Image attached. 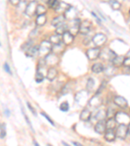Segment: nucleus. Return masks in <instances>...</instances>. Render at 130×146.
<instances>
[{"label":"nucleus","instance_id":"864d4df0","mask_svg":"<svg viewBox=\"0 0 130 146\" xmlns=\"http://www.w3.org/2000/svg\"><path fill=\"white\" fill-rule=\"evenodd\" d=\"M73 144L75 145H77V146H81L82 144H81L80 143H78V142H73Z\"/></svg>","mask_w":130,"mask_h":146},{"label":"nucleus","instance_id":"a878e982","mask_svg":"<svg viewBox=\"0 0 130 146\" xmlns=\"http://www.w3.org/2000/svg\"><path fill=\"white\" fill-rule=\"evenodd\" d=\"M75 86V82L73 81L68 82L67 84H65V86L63 87L62 90H61V93L63 94H67L68 93L72 92L74 90Z\"/></svg>","mask_w":130,"mask_h":146},{"label":"nucleus","instance_id":"412c9836","mask_svg":"<svg viewBox=\"0 0 130 146\" xmlns=\"http://www.w3.org/2000/svg\"><path fill=\"white\" fill-rule=\"evenodd\" d=\"M116 138H117V135H116V133H115L113 130L107 129V131L104 134V138L107 142H113V141L115 140Z\"/></svg>","mask_w":130,"mask_h":146},{"label":"nucleus","instance_id":"3c124183","mask_svg":"<svg viewBox=\"0 0 130 146\" xmlns=\"http://www.w3.org/2000/svg\"><path fill=\"white\" fill-rule=\"evenodd\" d=\"M5 115L7 117H9V116H10V111L8 109H6L5 110Z\"/></svg>","mask_w":130,"mask_h":146},{"label":"nucleus","instance_id":"13d9d810","mask_svg":"<svg viewBox=\"0 0 130 146\" xmlns=\"http://www.w3.org/2000/svg\"><path fill=\"white\" fill-rule=\"evenodd\" d=\"M21 1H22V2H25V3H26V2L30 1V0H21Z\"/></svg>","mask_w":130,"mask_h":146},{"label":"nucleus","instance_id":"393cba45","mask_svg":"<svg viewBox=\"0 0 130 146\" xmlns=\"http://www.w3.org/2000/svg\"><path fill=\"white\" fill-rule=\"evenodd\" d=\"M117 120L115 119V117H109L106 121V127L107 129H111V130H114L115 129L117 128Z\"/></svg>","mask_w":130,"mask_h":146},{"label":"nucleus","instance_id":"dca6fc26","mask_svg":"<svg viewBox=\"0 0 130 146\" xmlns=\"http://www.w3.org/2000/svg\"><path fill=\"white\" fill-rule=\"evenodd\" d=\"M58 75V71L55 67H50L47 70L46 78L49 81H53Z\"/></svg>","mask_w":130,"mask_h":146},{"label":"nucleus","instance_id":"a18cd8bd","mask_svg":"<svg viewBox=\"0 0 130 146\" xmlns=\"http://www.w3.org/2000/svg\"><path fill=\"white\" fill-rule=\"evenodd\" d=\"M27 107H28V108H29V109L31 110V112L33 114V115H35V116H37V112H36V110H35V109L33 107H32L31 105V104L29 103H27Z\"/></svg>","mask_w":130,"mask_h":146},{"label":"nucleus","instance_id":"6ab92c4d","mask_svg":"<svg viewBox=\"0 0 130 146\" xmlns=\"http://www.w3.org/2000/svg\"><path fill=\"white\" fill-rule=\"evenodd\" d=\"M76 10L72 6H71V7L67 11H66L64 13V15H65L66 19L69 20H72L76 18Z\"/></svg>","mask_w":130,"mask_h":146},{"label":"nucleus","instance_id":"c9c22d12","mask_svg":"<svg viewBox=\"0 0 130 146\" xmlns=\"http://www.w3.org/2000/svg\"><path fill=\"white\" fill-rule=\"evenodd\" d=\"M44 79V75L43 74V73L39 71H37V74H35V81H36L38 83H40L43 81V80Z\"/></svg>","mask_w":130,"mask_h":146},{"label":"nucleus","instance_id":"e2e57ef3","mask_svg":"<svg viewBox=\"0 0 130 146\" xmlns=\"http://www.w3.org/2000/svg\"><path fill=\"white\" fill-rule=\"evenodd\" d=\"M129 15H130V9H129Z\"/></svg>","mask_w":130,"mask_h":146},{"label":"nucleus","instance_id":"473e14b6","mask_svg":"<svg viewBox=\"0 0 130 146\" xmlns=\"http://www.w3.org/2000/svg\"><path fill=\"white\" fill-rule=\"evenodd\" d=\"M60 2V0H49L47 4H48L49 8L53 9V10H55L58 7Z\"/></svg>","mask_w":130,"mask_h":146},{"label":"nucleus","instance_id":"bf43d9fd","mask_svg":"<svg viewBox=\"0 0 130 146\" xmlns=\"http://www.w3.org/2000/svg\"><path fill=\"white\" fill-rule=\"evenodd\" d=\"M63 144H65V145H68V144H67V143H65V142H63Z\"/></svg>","mask_w":130,"mask_h":146},{"label":"nucleus","instance_id":"5701e85b","mask_svg":"<svg viewBox=\"0 0 130 146\" xmlns=\"http://www.w3.org/2000/svg\"><path fill=\"white\" fill-rule=\"evenodd\" d=\"M71 7V5L69 4L64 1H61L58 7L55 9V11L58 13H65L66 11H67L68 9Z\"/></svg>","mask_w":130,"mask_h":146},{"label":"nucleus","instance_id":"a211bd4d","mask_svg":"<svg viewBox=\"0 0 130 146\" xmlns=\"http://www.w3.org/2000/svg\"><path fill=\"white\" fill-rule=\"evenodd\" d=\"M66 20H67V19H66L65 15H61L58 16L57 17L54 18L53 20H52L51 21L52 26L54 27H57L58 26H59V25L63 24Z\"/></svg>","mask_w":130,"mask_h":146},{"label":"nucleus","instance_id":"f257e3e1","mask_svg":"<svg viewBox=\"0 0 130 146\" xmlns=\"http://www.w3.org/2000/svg\"><path fill=\"white\" fill-rule=\"evenodd\" d=\"M51 49L52 46L50 42L46 40L42 41L39 45V56H41V58H44L51 52Z\"/></svg>","mask_w":130,"mask_h":146},{"label":"nucleus","instance_id":"603ef678","mask_svg":"<svg viewBox=\"0 0 130 146\" xmlns=\"http://www.w3.org/2000/svg\"><path fill=\"white\" fill-rule=\"evenodd\" d=\"M92 14H93V15H94V17H95L96 19H97V20H98V22H101V20H100V18H99L98 17V16H97V15H95V14H94V13H92Z\"/></svg>","mask_w":130,"mask_h":146},{"label":"nucleus","instance_id":"ddd939ff","mask_svg":"<svg viewBox=\"0 0 130 146\" xmlns=\"http://www.w3.org/2000/svg\"><path fill=\"white\" fill-rule=\"evenodd\" d=\"M92 27V23L89 20H84L81 23L79 33L83 35H87L90 32Z\"/></svg>","mask_w":130,"mask_h":146},{"label":"nucleus","instance_id":"79ce46f5","mask_svg":"<svg viewBox=\"0 0 130 146\" xmlns=\"http://www.w3.org/2000/svg\"><path fill=\"white\" fill-rule=\"evenodd\" d=\"M107 117L108 118H109V117H112L115 116L116 113L115 112V109H113L111 107H109L108 109H107Z\"/></svg>","mask_w":130,"mask_h":146},{"label":"nucleus","instance_id":"7ed1b4c3","mask_svg":"<svg viewBox=\"0 0 130 146\" xmlns=\"http://www.w3.org/2000/svg\"><path fill=\"white\" fill-rule=\"evenodd\" d=\"M81 23V21L79 18H75L72 20H70L69 23L68 24V31L74 36H76L78 33H79V27Z\"/></svg>","mask_w":130,"mask_h":146},{"label":"nucleus","instance_id":"c85d7f7f","mask_svg":"<svg viewBox=\"0 0 130 146\" xmlns=\"http://www.w3.org/2000/svg\"><path fill=\"white\" fill-rule=\"evenodd\" d=\"M47 21V18L46 16V15H39L37 16V18L36 19V25L37 26L39 27H42L46 24Z\"/></svg>","mask_w":130,"mask_h":146},{"label":"nucleus","instance_id":"bb28decb","mask_svg":"<svg viewBox=\"0 0 130 146\" xmlns=\"http://www.w3.org/2000/svg\"><path fill=\"white\" fill-rule=\"evenodd\" d=\"M125 59V57L123 56H117L113 60L112 64L115 68H120L123 66L124 64V61Z\"/></svg>","mask_w":130,"mask_h":146},{"label":"nucleus","instance_id":"7c9ffc66","mask_svg":"<svg viewBox=\"0 0 130 146\" xmlns=\"http://www.w3.org/2000/svg\"><path fill=\"white\" fill-rule=\"evenodd\" d=\"M109 3L113 11H119L121 8V4L117 0H110Z\"/></svg>","mask_w":130,"mask_h":146},{"label":"nucleus","instance_id":"c756f323","mask_svg":"<svg viewBox=\"0 0 130 146\" xmlns=\"http://www.w3.org/2000/svg\"><path fill=\"white\" fill-rule=\"evenodd\" d=\"M68 25H65L63 23V24L59 25V26H58L57 27H56L55 33L56 35H58L61 36V35H63L64 33H65L68 31Z\"/></svg>","mask_w":130,"mask_h":146},{"label":"nucleus","instance_id":"c03bdc74","mask_svg":"<svg viewBox=\"0 0 130 146\" xmlns=\"http://www.w3.org/2000/svg\"><path fill=\"white\" fill-rule=\"evenodd\" d=\"M41 114H42V116H43L45 117V118H46V119L48 120V121L49 122V123H50L52 125H53V126L54 125V123H53V121H52V120L51 119L50 117H48V116L46 114V113H44V112H41Z\"/></svg>","mask_w":130,"mask_h":146},{"label":"nucleus","instance_id":"4be33fe9","mask_svg":"<svg viewBox=\"0 0 130 146\" xmlns=\"http://www.w3.org/2000/svg\"><path fill=\"white\" fill-rule=\"evenodd\" d=\"M107 109H105L99 110L95 116V119L98 121H102V120H105L107 119Z\"/></svg>","mask_w":130,"mask_h":146},{"label":"nucleus","instance_id":"e433bc0d","mask_svg":"<svg viewBox=\"0 0 130 146\" xmlns=\"http://www.w3.org/2000/svg\"><path fill=\"white\" fill-rule=\"evenodd\" d=\"M33 40H29V41L26 42L25 43L23 44V45L22 46V49L23 51H27L28 49L31 48L33 46Z\"/></svg>","mask_w":130,"mask_h":146},{"label":"nucleus","instance_id":"37998d69","mask_svg":"<svg viewBox=\"0 0 130 146\" xmlns=\"http://www.w3.org/2000/svg\"><path fill=\"white\" fill-rule=\"evenodd\" d=\"M123 66L126 68H130V56H129V57H127V58H125Z\"/></svg>","mask_w":130,"mask_h":146},{"label":"nucleus","instance_id":"20e7f679","mask_svg":"<svg viewBox=\"0 0 130 146\" xmlns=\"http://www.w3.org/2000/svg\"><path fill=\"white\" fill-rule=\"evenodd\" d=\"M115 118L119 124H126L128 125L130 123V116L124 112H117Z\"/></svg>","mask_w":130,"mask_h":146},{"label":"nucleus","instance_id":"ea45409f","mask_svg":"<svg viewBox=\"0 0 130 146\" xmlns=\"http://www.w3.org/2000/svg\"><path fill=\"white\" fill-rule=\"evenodd\" d=\"M0 133H1V138L3 139L7 135L6 132V125L5 123H1V131H0Z\"/></svg>","mask_w":130,"mask_h":146},{"label":"nucleus","instance_id":"a19ab883","mask_svg":"<svg viewBox=\"0 0 130 146\" xmlns=\"http://www.w3.org/2000/svg\"><path fill=\"white\" fill-rule=\"evenodd\" d=\"M60 110L63 112H67L69 110V105L68 102H63L60 105Z\"/></svg>","mask_w":130,"mask_h":146},{"label":"nucleus","instance_id":"f03ea898","mask_svg":"<svg viewBox=\"0 0 130 146\" xmlns=\"http://www.w3.org/2000/svg\"><path fill=\"white\" fill-rule=\"evenodd\" d=\"M117 56V54H116L113 50H111V49L108 48H105L101 50L100 58L103 60L112 62L113 60Z\"/></svg>","mask_w":130,"mask_h":146},{"label":"nucleus","instance_id":"f3484780","mask_svg":"<svg viewBox=\"0 0 130 146\" xmlns=\"http://www.w3.org/2000/svg\"><path fill=\"white\" fill-rule=\"evenodd\" d=\"M63 42L65 44L66 46H69L72 42H74V36L72 34L67 31L65 33H64L63 35Z\"/></svg>","mask_w":130,"mask_h":146},{"label":"nucleus","instance_id":"f8f14e48","mask_svg":"<svg viewBox=\"0 0 130 146\" xmlns=\"http://www.w3.org/2000/svg\"><path fill=\"white\" fill-rule=\"evenodd\" d=\"M113 102L120 109H126L128 107V102L124 97L120 96H116L113 99Z\"/></svg>","mask_w":130,"mask_h":146},{"label":"nucleus","instance_id":"6e6d98bb","mask_svg":"<svg viewBox=\"0 0 130 146\" xmlns=\"http://www.w3.org/2000/svg\"><path fill=\"white\" fill-rule=\"evenodd\" d=\"M33 144H34V145H37V146H39V143H37L35 140H34V141H33Z\"/></svg>","mask_w":130,"mask_h":146},{"label":"nucleus","instance_id":"4c0bfd02","mask_svg":"<svg viewBox=\"0 0 130 146\" xmlns=\"http://www.w3.org/2000/svg\"><path fill=\"white\" fill-rule=\"evenodd\" d=\"M115 66H109L107 67V68L105 70V74L106 75H107V76H111L112 75L114 74V72H115Z\"/></svg>","mask_w":130,"mask_h":146},{"label":"nucleus","instance_id":"72a5a7b5","mask_svg":"<svg viewBox=\"0 0 130 146\" xmlns=\"http://www.w3.org/2000/svg\"><path fill=\"white\" fill-rule=\"evenodd\" d=\"M49 42H51V44H53V45L59 44L60 42H61L59 35L56 34L54 35H51V36L49 37Z\"/></svg>","mask_w":130,"mask_h":146},{"label":"nucleus","instance_id":"2eb2a0df","mask_svg":"<svg viewBox=\"0 0 130 146\" xmlns=\"http://www.w3.org/2000/svg\"><path fill=\"white\" fill-rule=\"evenodd\" d=\"M65 44L63 42H60L59 44H55V45H53V46H52L51 53L55 54L57 55H59L64 53V51H65Z\"/></svg>","mask_w":130,"mask_h":146},{"label":"nucleus","instance_id":"0eeeda50","mask_svg":"<svg viewBox=\"0 0 130 146\" xmlns=\"http://www.w3.org/2000/svg\"><path fill=\"white\" fill-rule=\"evenodd\" d=\"M127 131H128V126L126 124H119L116 131V135L117 137L121 140H125L127 136Z\"/></svg>","mask_w":130,"mask_h":146},{"label":"nucleus","instance_id":"423d86ee","mask_svg":"<svg viewBox=\"0 0 130 146\" xmlns=\"http://www.w3.org/2000/svg\"><path fill=\"white\" fill-rule=\"evenodd\" d=\"M107 36L103 33H98L94 35L92 38V41L94 44V46L98 48L102 47L107 42Z\"/></svg>","mask_w":130,"mask_h":146},{"label":"nucleus","instance_id":"9d476101","mask_svg":"<svg viewBox=\"0 0 130 146\" xmlns=\"http://www.w3.org/2000/svg\"><path fill=\"white\" fill-rule=\"evenodd\" d=\"M102 98L100 97V94H96L88 101L89 106L92 109H96L102 104Z\"/></svg>","mask_w":130,"mask_h":146},{"label":"nucleus","instance_id":"49530a36","mask_svg":"<svg viewBox=\"0 0 130 146\" xmlns=\"http://www.w3.org/2000/svg\"><path fill=\"white\" fill-rule=\"evenodd\" d=\"M9 1L13 6H18L22 1L21 0H9Z\"/></svg>","mask_w":130,"mask_h":146},{"label":"nucleus","instance_id":"58836bf2","mask_svg":"<svg viewBox=\"0 0 130 146\" xmlns=\"http://www.w3.org/2000/svg\"><path fill=\"white\" fill-rule=\"evenodd\" d=\"M39 33H40L39 29H38V28H35V29H34L30 33V34L29 35V39L33 40V38H35L37 37V36L39 35Z\"/></svg>","mask_w":130,"mask_h":146},{"label":"nucleus","instance_id":"39448f33","mask_svg":"<svg viewBox=\"0 0 130 146\" xmlns=\"http://www.w3.org/2000/svg\"><path fill=\"white\" fill-rule=\"evenodd\" d=\"M89 98V92L86 90H81L75 95V101L79 105H84Z\"/></svg>","mask_w":130,"mask_h":146},{"label":"nucleus","instance_id":"aec40b11","mask_svg":"<svg viewBox=\"0 0 130 146\" xmlns=\"http://www.w3.org/2000/svg\"><path fill=\"white\" fill-rule=\"evenodd\" d=\"M92 116V112L89 109H84L81 112L79 118L83 121H88L91 119Z\"/></svg>","mask_w":130,"mask_h":146},{"label":"nucleus","instance_id":"de8ad7c7","mask_svg":"<svg viewBox=\"0 0 130 146\" xmlns=\"http://www.w3.org/2000/svg\"><path fill=\"white\" fill-rule=\"evenodd\" d=\"M91 38L89 36H86L85 38V39L83 40V43L84 45L85 46H87L88 44H90V42H91Z\"/></svg>","mask_w":130,"mask_h":146},{"label":"nucleus","instance_id":"4d7b16f0","mask_svg":"<svg viewBox=\"0 0 130 146\" xmlns=\"http://www.w3.org/2000/svg\"><path fill=\"white\" fill-rule=\"evenodd\" d=\"M41 1L44 2V3H48V2L49 0H41Z\"/></svg>","mask_w":130,"mask_h":146},{"label":"nucleus","instance_id":"2f4dec72","mask_svg":"<svg viewBox=\"0 0 130 146\" xmlns=\"http://www.w3.org/2000/svg\"><path fill=\"white\" fill-rule=\"evenodd\" d=\"M94 84H95V82H94V80L90 77L89 79L87 80V85H86V90L90 92L93 90V88L94 86Z\"/></svg>","mask_w":130,"mask_h":146},{"label":"nucleus","instance_id":"b1692460","mask_svg":"<svg viewBox=\"0 0 130 146\" xmlns=\"http://www.w3.org/2000/svg\"><path fill=\"white\" fill-rule=\"evenodd\" d=\"M39 46H32L31 48H29L28 50L26 51L25 55L28 57H33L37 55H39Z\"/></svg>","mask_w":130,"mask_h":146},{"label":"nucleus","instance_id":"680f3d73","mask_svg":"<svg viewBox=\"0 0 130 146\" xmlns=\"http://www.w3.org/2000/svg\"><path fill=\"white\" fill-rule=\"evenodd\" d=\"M117 1L120 2V1H124V0H117Z\"/></svg>","mask_w":130,"mask_h":146},{"label":"nucleus","instance_id":"5fc2aeb1","mask_svg":"<svg viewBox=\"0 0 130 146\" xmlns=\"http://www.w3.org/2000/svg\"><path fill=\"white\" fill-rule=\"evenodd\" d=\"M128 131H127V135H130V123L128 125Z\"/></svg>","mask_w":130,"mask_h":146},{"label":"nucleus","instance_id":"1a4fd4ad","mask_svg":"<svg viewBox=\"0 0 130 146\" xmlns=\"http://www.w3.org/2000/svg\"><path fill=\"white\" fill-rule=\"evenodd\" d=\"M38 7V4L36 1H30L27 5L25 7V13L29 17H33L34 15H36L37 9Z\"/></svg>","mask_w":130,"mask_h":146},{"label":"nucleus","instance_id":"9b49d317","mask_svg":"<svg viewBox=\"0 0 130 146\" xmlns=\"http://www.w3.org/2000/svg\"><path fill=\"white\" fill-rule=\"evenodd\" d=\"M100 51L101 50L100 49V48H98V47L90 48L86 52L87 58H88L90 60H96L98 57H100Z\"/></svg>","mask_w":130,"mask_h":146},{"label":"nucleus","instance_id":"4468645a","mask_svg":"<svg viewBox=\"0 0 130 146\" xmlns=\"http://www.w3.org/2000/svg\"><path fill=\"white\" fill-rule=\"evenodd\" d=\"M94 130L96 133L99 135H104L107 131V127H106V121L105 120H102V121H98L94 127Z\"/></svg>","mask_w":130,"mask_h":146},{"label":"nucleus","instance_id":"052dcab7","mask_svg":"<svg viewBox=\"0 0 130 146\" xmlns=\"http://www.w3.org/2000/svg\"><path fill=\"white\" fill-rule=\"evenodd\" d=\"M102 1H108V2H109L110 0H102Z\"/></svg>","mask_w":130,"mask_h":146},{"label":"nucleus","instance_id":"f704fd0d","mask_svg":"<svg viewBox=\"0 0 130 146\" xmlns=\"http://www.w3.org/2000/svg\"><path fill=\"white\" fill-rule=\"evenodd\" d=\"M46 13V9L44 6L42 5H38L37 9V13L36 15L37 16L44 15L45 13Z\"/></svg>","mask_w":130,"mask_h":146},{"label":"nucleus","instance_id":"8fccbe9b","mask_svg":"<svg viewBox=\"0 0 130 146\" xmlns=\"http://www.w3.org/2000/svg\"><path fill=\"white\" fill-rule=\"evenodd\" d=\"M4 67V69L5 71L8 73V74H11V69H10V67H9V64H7V63H5V64H4L3 66Z\"/></svg>","mask_w":130,"mask_h":146},{"label":"nucleus","instance_id":"6e6552de","mask_svg":"<svg viewBox=\"0 0 130 146\" xmlns=\"http://www.w3.org/2000/svg\"><path fill=\"white\" fill-rule=\"evenodd\" d=\"M44 58L47 66L53 67L54 66L57 64L59 62V58L58 57V55L51 52L45 56Z\"/></svg>","mask_w":130,"mask_h":146},{"label":"nucleus","instance_id":"cd10ccee","mask_svg":"<svg viewBox=\"0 0 130 146\" xmlns=\"http://www.w3.org/2000/svg\"><path fill=\"white\" fill-rule=\"evenodd\" d=\"M104 69L103 65L101 64V63H96L93 65V66L91 68L92 72L94 74H100V73L102 72Z\"/></svg>","mask_w":130,"mask_h":146},{"label":"nucleus","instance_id":"09e8293b","mask_svg":"<svg viewBox=\"0 0 130 146\" xmlns=\"http://www.w3.org/2000/svg\"><path fill=\"white\" fill-rule=\"evenodd\" d=\"M22 113H23V116H24V117H25V120H26V121H27V123H28V125H29L30 126V127L31 128V129L33 130V127H32V125H31V122H30V121H29V119L27 117V116H26V114H25V112L23 111V109H22Z\"/></svg>","mask_w":130,"mask_h":146}]
</instances>
